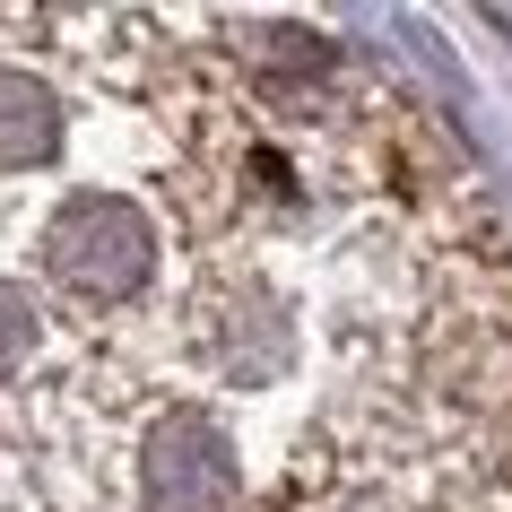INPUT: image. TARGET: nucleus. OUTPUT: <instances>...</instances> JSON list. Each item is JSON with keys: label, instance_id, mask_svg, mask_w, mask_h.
<instances>
[{"label": "nucleus", "instance_id": "nucleus-1", "mask_svg": "<svg viewBox=\"0 0 512 512\" xmlns=\"http://www.w3.org/2000/svg\"><path fill=\"white\" fill-rule=\"evenodd\" d=\"M44 270L70 287V296H131L139 278L157 270V226L131 209V200H113V191H79V200H61L53 226H44Z\"/></svg>", "mask_w": 512, "mask_h": 512}, {"label": "nucleus", "instance_id": "nucleus-2", "mask_svg": "<svg viewBox=\"0 0 512 512\" xmlns=\"http://www.w3.org/2000/svg\"><path fill=\"white\" fill-rule=\"evenodd\" d=\"M139 495H148V512H226L235 504V443L217 434V417H200V408L157 417L148 452H139Z\"/></svg>", "mask_w": 512, "mask_h": 512}, {"label": "nucleus", "instance_id": "nucleus-3", "mask_svg": "<svg viewBox=\"0 0 512 512\" xmlns=\"http://www.w3.org/2000/svg\"><path fill=\"white\" fill-rule=\"evenodd\" d=\"M61 148V96L27 70H0V165H44Z\"/></svg>", "mask_w": 512, "mask_h": 512}, {"label": "nucleus", "instance_id": "nucleus-4", "mask_svg": "<svg viewBox=\"0 0 512 512\" xmlns=\"http://www.w3.org/2000/svg\"><path fill=\"white\" fill-rule=\"evenodd\" d=\"M27 356H35V304H27V287L0 278V374H18Z\"/></svg>", "mask_w": 512, "mask_h": 512}]
</instances>
